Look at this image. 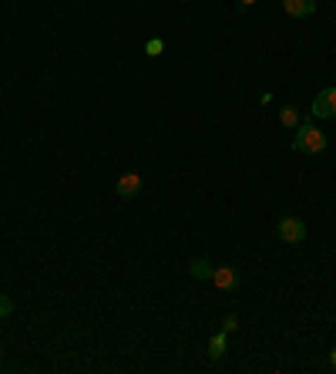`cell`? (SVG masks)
<instances>
[{
	"mask_svg": "<svg viewBox=\"0 0 336 374\" xmlns=\"http://www.w3.org/2000/svg\"><path fill=\"white\" fill-rule=\"evenodd\" d=\"M313 115H316V118L336 115V88H323V92L313 98Z\"/></svg>",
	"mask_w": 336,
	"mask_h": 374,
	"instance_id": "obj_3",
	"label": "cell"
},
{
	"mask_svg": "<svg viewBox=\"0 0 336 374\" xmlns=\"http://www.w3.org/2000/svg\"><path fill=\"white\" fill-rule=\"evenodd\" d=\"M283 11L290 17H313L316 14V0H283Z\"/></svg>",
	"mask_w": 336,
	"mask_h": 374,
	"instance_id": "obj_6",
	"label": "cell"
},
{
	"mask_svg": "<svg viewBox=\"0 0 336 374\" xmlns=\"http://www.w3.org/2000/svg\"><path fill=\"white\" fill-rule=\"evenodd\" d=\"M212 283L219 290H235V287H239V273H235L232 266H215Z\"/></svg>",
	"mask_w": 336,
	"mask_h": 374,
	"instance_id": "obj_5",
	"label": "cell"
},
{
	"mask_svg": "<svg viewBox=\"0 0 336 374\" xmlns=\"http://www.w3.org/2000/svg\"><path fill=\"white\" fill-rule=\"evenodd\" d=\"M279 122L286 125V128H296V125H299V108H296V105H283V108H279Z\"/></svg>",
	"mask_w": 336,
	"mask_h": 374,
	"instance_id": "obj_8",
	"label": "cell"
},
{
	"mask_svg": "<svg viewBox=\"0 0 336 374\" xmlns=\"http://www.w3.org/2000/svg\"><path fill=\"white\" fill-rule=\"evenodd\" d=\"M239 4H243V7H252V4H256V0H239Z\"/></svg>",
	"mask_w": 336,
	"mask_h": 374,
	"instance_id": "obj_14",
	"label": "cell"
},
{
	"mask_svg": "<svg viewBox=\"0 0 336 374\" xmlns=\"http://www.w3.org/2000/svg\"><path fill=\"white\" fill-rule=\"evenodd\" d=\"M138 189H141V175H138V172H128V175H122V179H118L115 192H118L122 199H135Z\"/></svg>",
	"mask_w": 336,
	"mask_h": 374,
	"instance_id": "obj_4",
	"label": "cell"
},
{
	"mask_svg": "<svg viewBox=\"0 0 336 374\" xmlns=\"http://www.w3.org/2000/svg\"><path fill=\"white\" fill-rule=\"evenodd\" d=\"M222 354H226V330H222V334H215L212 341H209V358L219 361Z\"/></svg>",
	"mask_w": 336,
	"mask_h": 374,
	"instance_id": "obj_9",
	"label": "cell"
},
{
	"mask_svg": "<svg viewBox=\"0 0 336 374\" xmlns=\"http://www.w3.org/2000/svg\"><path fill=\"white\" fill-rule=\"evenodd\" d=\"M11 313H14V300H11V297H0V320L11 317Z\"/></svg>",
	"mask_w": 336,
	"mask_h": 374,
	"instance_id": "obj_10",
	"label": "cell"
},
{
	"mask_svg": "<svg viewBox=\"0 0 336 374\" xmlns=\"http://www.w3.org/2000/svg\"><path fill=\"white\" fill-rule=\"evenodd\" d=\"M330 368H333V371H336V347H333V351H330Z\"/></svg>",
	"mask_w": 336,
	"mask_h": 374,
	"instance_id": "obj_13",
	"label": "cell"
},
{
	"mask_svg": "<svg viewBox=\"0 0 336 374\" xmlns=\"http://www.w3.org/2000/svg\"><path fill=\"white\" fill-rule=\"evenodd\" d=\"M188 273L195 277V280H212V273H215V266L205 260V256H199V260H192V266H188Z\"/></svg>",
	"mask_w": 336,
	"mask_h": 374,
	"instance_id": "obj_7",
	"label": "cell"
},
{
	"mask_svg": "<svg viewBox=\"0 0 336 374\" xmlns=\"http://www.w3.org/2000/svg\"><path fill=\"white\" fill-rule=\"evenodd\" d=\"M292 149H296V152H306V156H320V152H326V135H323L313 122H303V125H296Z\"/></svg>",
	"mask_w": 336,
	"mask_h": 374,
	"instance_id": "obj_1",
	"label": "cell"
},
{
	"mask_svg": "<svg viewBox=\"0 0 336 374\" xmlns=\"http://www.w3.org/2000/svg\"><path fill=\"white\" fill-rule=\"evenodd\" d=\"M162 41H158V37H155V41H148V47H145V51H148V58H158V54H162Z\"/></svg>",
	"mask_w": 336,
	"mask_h": 374,
	"instance_id": "obj_11",
	"label": "cell"
},
{
	"mask_svg": "<svg viewBox=\"0 0 336 374\" xmlns=\"http://www.w3.org/2000/svg\"><path fill=\"white\" fill-rule=\"evenodd\" d=\"M276 233H279V239L283 243H303L306 239V223L303 219H296V216H283L279 223H276Z\"/></svg>",
	"mask_w": 336,
	"mask_h": 374,
	"instance_id": "obj_2",
	"label": "cell"
},
{
	"mask_svg": "<svg viewBox=\"0 0 336 374\" xmlns=\"http://www.w3.org/2000/svg\"><path fill=\"white\" fill-rule=\"evenodd\" d=\"M235 328H239V320H235V313H229L226 324H222V330H235Z\"/></svg>",
	"mask_w": 336,
	"mask_h": 374,
	"instance_id": "obj_12",
	"label": "cell"
}]
</instances>
